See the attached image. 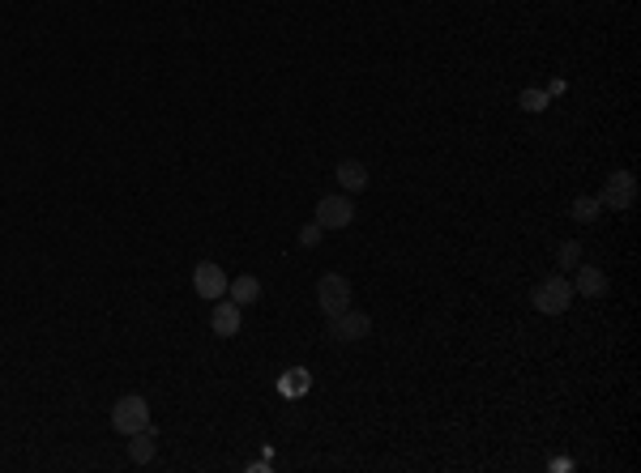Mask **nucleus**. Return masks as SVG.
<instances>
[{"label":"nucleus","mask_w":641,"mask_h":473,"mask_svg":"<svg viewBox=\"0 0 641 473\" xmlns=\"http://www.w3.org/2000/svg\"><path fill=\"white\" fill-rule=\"evenodd\" d=\"M530 303H535V311H543V316H565L568 303H573V282H568V278H543V282L535 286V294H530Z\"/></svg>","instance_id":"nucleus-1"},{"label":"nucleus","mask_w":641,"mask_h":473,"mask_svg":"<svg viewBox=\"0 0 641 473\" xmlns=\"http://www.w3.org/2000/svg\"><path fill=\"white\" fill-rule=\"evenodd\" d=\"M599 205H603V210H633V205H637V179H633V171H612L607 184H603Z\"/></svg>","instance_id":"nucleus-3"},{"label":"nucleus","mask_w":641,"mask_h":473,"mask_svg":"<svg viewBox=\"0 0 641 473\" xmlns=\"http://www.w3.org/2000/svg\"><path fill=\"white\" fill-rule=\"evenodd\" d=\"M556 261H560V269H565V273H573V269H577V264H582V248H577V243H565V248H560V256H556Z\"/></svg>","instance_id":"nucleus-16"},{"label":"nucleus","mask_w":641,"mask_h":473,"mask_svg":"<svg viewBox=\"0 0 641 473\" xmlns=\"http://www.w3.org/2000/svg\"><path fill=\"white\" fill-rule=\"evenodd\" d=\"M240 324H244V311H240V303H222L210 311V329H214V337H236L240 332Z\"/></svg>","instance_id":"nucleus-9"},{"label":"nucleus","mask_w":641,"mask_h":473,"mask_svg":"<svg viewBox=\"0 0 641 473\" xmlns=\"http://www.w3.org/2000/svg\"><path fill=\"white\" fill-rule=\"evenodd\" d=\"M317 303L325 316H338V311L351 308V282H346L343 273H325L317 282Z\"/></svg>","instance_id":"nucleus-5"},{"label":"nucleus","mask_w":641,"mask_h":473,"mask_svg":"<svg viewBox=\"0 0 641 473\" xmlns=\"http://www.w3.org/2000/svg\"><path fill=\"white\" fill-rule=\"evenodd\" d=\"M547 103H552V95H547V90H521V95H518L521 111H547Z\"/></svg>","instance_id":"nucleus-14"},{"label":"nucleus","mask_w":641,"mask_h":473,"mask_svg":"<svg viewBox=\"0 0 641 473\" xmlns=\"http://www.w3.org/2000/svg\"><path fill=\"white\" fill-rule=\"evenodd\" d=\"M372 332V320L364 311H338V316H329V341H364Z\"/></svg>","instance_id":"nucleus-6"},{"label":"nucleus","mask_w":641,"mask_h":473,"mask_svg":"<svg viewBox=\"0 0 641 473\" xmlns=\"http://www.w3.org/2000/svg\"><path fill=\"white\" fill-rule=\"evenodd\" d=\"M278 388H282V397H304V393L313 388V376H308L304 367H291V371L282 376V384H278Z\"/></svg>","instance_id":"nucleus-13"},{"label":"nucleus","mask_w":641,"mask_h":473,"mask_svg":"<svg viewBox=\"0 0 641 473\" xmlns=\"http://www.w3.org/2000/svg\"><path fill=\"white\" fill-rule=\"evenodd\" d=\"M227 294H231V303L252 308V303L261 299V282H257L252 273H240V278H231V282H227Z\"/></svg>","instance_id":"nucleus-12"},{"label":"nucleus","mask_w":641,"mask_h":473,"mask_svg":"<svg viewBox=\"0 0 641 473\" xmlns=\"http://www.w3.org/2000/svg\"><path fill=\"white\" fill-rule=\"evenodd\" d=\"M154 452H158V431H154V426L137 431V435H128V461H133V465H150Z\"/></svg>","instance_id":"nucleus-10"},{"label":"nucleus","mask_w":641,"mask_h":473,"mask_svg":"<svg viewBox=\"0 0 641 473\" xmlns=\"http://www.w3.org/2000/svg\"><path fill=\"white\" fill-rule=\"evenodd\" d=\"M599 213H603V205H599V196H582V201L573 205V217H577V222H594Z\"/></svg>","instance_id":"nucleus-15"},{"label":"nucleus","mask_w":641,"mask_h":473,"mask_svg":"<svg viewBox=\"0 0 641 473\" xmlns=\"http://www.w3.org/2000/svg\"><path fill=\"white\" fill-rule=\"evenodd\" d=\"M573 273H577V278H573V294H582V299H603V294L612 290L607 273L594 269V264H577Z\"/></svg>","instance_id":"nucleus-8"},{"label":"nucleus","mask_w":641,"mask_h":473,"mask_svg":"<svg viewBox=\"0 0 641 473\" xmlns=\"http://www.w3.org/2000/svg\"><path fill=\"white\" fill-rule=\"evenodd\" d=\"M320 235H325V231H320V222H304V226H299V243H304V248H317Z\"/></svg>","instance_id":"nucleus-17"},{"label":"nucleus","mask_w":641,"mask_h":473,"mask_svg":"<svg viewBox=\"0 0 641 473\" xmlns=\"http://www.w3.org/2000/svg\"><path fill=\"white\" fill-rule=\"evenodd\" d=\"M112 426H116L120 435H137V431H146V426H150V405H146V397H137V393L120 397V401L112 405Z\"/></svg>","instance_id":"nucleus-2"},{"label":"nucleus","mask_w":641,"mask_h":473,"mask_svg":"<svg viewBox=\"0 0 641 473\" xmlns=\"http://www.w3.org/2000/svg\"><path fill=\"white\" fill-rule=\"evenodd\" d=\"M227 273H222L214 261H201L197 269H193V290H197L201 299H210V303H219L222 294H227Z\"/></svg>","instance_id":"nucleus-7"},{"label":"nucleus","mask_w":641,"mask_h":473,"mask_svg":"<svg viewBox=\"0 0 641 473\" xmlns=\"http://www.w3.org/2000/svg\"><path fill=\"white\" fill-rule=\"evenodd\" d=\"M351 217H355L351 196H346V192H329V196L317 201V217H313V222H320V231H346Z\"/></svg>","instance_id":"nucleus-4"},{"label":"nucleus","mask_w":641,"mask_h":473,"mask_svg":"<svg viewBox=\"0 0 641 473\" xmlns=\"http://www.w3.org/2000/svg\"><path fill=\"white\" fill-rule=\"evenodd\" d=\"M334 175H338L343 192H364V188H368V166L359 163V158H343Z\"/></svg>","instance_id":"nucleus-11"}]
</instances>
